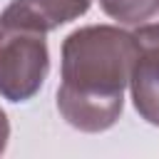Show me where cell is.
Here are the masks:
<instances>
[{"mask_svg":"<svg viewBox=\"0 0 159 159\" xmlns=\"http://www.w3.org/2000/svg\"><path fill=\"white\" fill-rule=\"evenodd\" d=\"M139 42L117 25H84L62 40L57 109L80 132L109 129L124 109Z\"/></svg>","mask_w":159,"mask_h":159,"instance_id":"6da1fadb","label":"cell"},{"mask_svg":"<svg viewBox=\"0 0 159 159\" xmlns=\"http://www.w3.org/2000/svg\"><path fill=\"white\" fill-rule=\"evenodd\" d=\"M50 72L45 32L0 25V97L7 102L32 99Z\"/></svg>","mask_w":159,"mask_h":159,"instance_id":"7a4b0ae2","label":"cell"},{"mask_svg":"<svg viewBox=\"0 0 159 159\" xmlns=\"http://www.w3.org/2000/svg\"><path fill=\"white\" fill-rule=\"evenodd\" d=\"M134 35L139 42V57L129 80L132 102L144 122L159 127V20L142 22Z\"/></svg>","mask_w":159,"mask_h":159,"instance_id":"3957f363","label":"cell"},{"mask_svg":"<svg viewBox=\"0 0 159 159\" xmlns=\"http://www.w3.org/2000/svg\"><path fill=\"white\" fill-rule=\"evenodd\" d=\"M89 5L92 0H12L0 12V25L27 27L47 35L50 30L82 17Z\"/></svg>","mask_w":159,"mask_h":159,"instance_id":"277c9868","label":"cell"},{"mask_svg":"<svg viewBox=\"0 0 159 159\" xmlns=\"http://www.w3.org/2000/svg\"><path fill=\"white\" fill-rule=\"evenodd\" d=\"M102 12L119 25H142L159 15V0H97Z\"/></svg>","mask_w":159,"mask_h":159,"instance_id":"5b68a950","label":"cell"},{"mask_svg":"<svg viewBox=\"0 0 159 159\" xmlns=\"http://www.w3.org/2000/svg\"><path fill=\"white\" fill-rule=\"evenodd\" d=\"M7 139H10V122H7V114L0 107V154L7 149Z\"/></svg>","mask_w":159,"mask_h":159,"instance_id":"8992f818","label":"cell"}]
</instances>
